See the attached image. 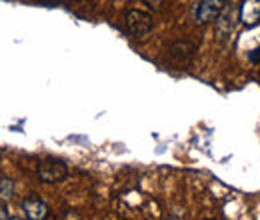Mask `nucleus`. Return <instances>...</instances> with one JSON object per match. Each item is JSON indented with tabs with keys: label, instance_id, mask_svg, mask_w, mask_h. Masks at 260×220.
<instances>
[{
	"label": "nucleus",
	"instance_id": "obj_1",
	"mask_svg": "<svg viewBox=\"0 0 260 220\" xmlns=\"http://www.w3.org/2000/svg\"><path fill=\"white\" fill-rule=\"evenodd\" d=\"M154 26L152 14L142 10V8H128L124 14V28L130 36L134 38H144L146 34H150Z\"/></svg>",
	"mask_w": 260,
	"mask_h": 220
},
{
	"label": "nucleus",
	"instance_id": "obj_2",
	"mask_svg": "<svg viewBox=\"0 0 260 220\" xmlns=\"http://www.w3.org/2000/svg\"><path fill=\"white\" fill-rule=\"evenodd\" d=\"M36 174H38L40 182H44V184H56V182H62L66 176H68V166H66L62 160H58V158H44V160L38 162Z\"/></svg>",
	"mask_w": 260,
	"mask_h": 220
},
{
	"label": "nucleus",
	"instance_id": "obj_3",
	"mask_svg": "<svg viewBox=\"0 0 260 220\" xmlns=\"http://www.w3.org/2000/svg\"><path fill=\"white\" fill-rule=\"evenodd\" d=\"M226 6H228V0H200L194 10L196 22L198 24H210V22H214Z\"/></svg>",
	"mask_w": 260,
	"mask_h": 220
},
{
	"label": "nucleus",
	"instance_id": "obj_4",
	"mask_svg": "<svg viewBox=\"0 0 260 220\" xmlns=\"http://www.w3.org/2000/svg\"><path fill=\"white\" fill-rule=\"evenodd\" d=\"M238 14H240V8H234V6H226L220 16L214 20L216 22V36L220 40H226L228 36L234 32L236 28V20H238Z\"/></svg>",
	"mask_w": 260,
	"mask_h": 220
},
{
	"label": "nucleus",
	"instance_id": "obj_5",
	"mask_svg": "<svg viewBox=\"0 0 260 220\" xmlns=\"http://www.w3.org/2000/svg\"><path fill=\"white\" fill-rule=\"evenodd\" d=\"M22 210H24V216L30 220H44L50 216L48 204H46L42 198H38L36 194H32V196H28V198L22 200Z\"/></svg>",
	"mask_w": 260,
	"mask_h": 220
},
{
	"label": "nucleus",
	"instance_id": "obj_6",
	"mask_svg": "<svg viewBox=\"0 0 260 220\" xmlns=\"http://www.w3.org/2000/svg\"><path fill=\"white\" fill-rule=\"evenodd\" d=\"M240 20L244 24H256L260 20V0H244L240 4Z\"/></svg>",
	"mask_w": 260,
	"mask_h": 220
},
{
	"label": "nucleus",
	"instance_id": "obj_7",
	"mask_svg": "<svg viewBox=\"0 0 260 220\" xmlns=\"http://www.w3.org/2000/svg\"><path fill=\"white\" fill-rule=\"evenodd\" d=\"M194 52H196V46L192 42H188V40H178V42H174L172 48H170V54L184 64L194 56Z\"/></svg>",
	"mask_w": 260,
	"mask_h": 220
},
{
	"label": "nucleus",
	"instance_id": "obj_8",
	"mask_svg": "<svg viewBox=\"0 0 260 220\" xmlns=\"http://www.w3.org/2000/svg\"><path fill=\"white\" fill-rule=\"evenodd\" d=\"M12 194H14V182H12V178L2 176L0 178V196H2V200L12 198Z\"/></svg>",
	"mask_w": 260,
	"mask_h": 220
},
{
	"label": "nucleus",
	"instance_id": "obj_9",
	"mask_svg": "<svg viewBox=\"0 0 260 220\" xmlns=\"http://www.w3.org/2000/svg\"><path fill=\"white\" fill-rule=\"evenodd\" d=\"M0 208H2V220H6L8 216H10V214H8V208H6V200H2Z\"/></svg>",
	"mask_w": 260,
	"mask_h": 220
},
{
	"label": "nucleus",
	"instance_id": "obj_10",
	"mask_svg": "<svg viewBox=\"0 0 260 220\" xmlns=\"http://www.w3.org/2000/svg\"><path fill=\"white\" fill-rule=\"evenodd\" d=\"M36 2H40V4H48V6H54V4H58L60 0H36Z\"/></svg>",
	"mask_w": 260,
	"mask_h": 220
},
{
	"label": "nucleus",
	"instance_id": "obj_11",
	"mask_svg": "<svg viewBox=\"0 0 260 220\" xmlns=\"http://www.w3.org/2000/svg\"><path fill=\"white\" fill-rule=\"evenodd\" d=\"M68 2H84V0H68Z\"/></svg>",
	"mask_w": 260,
	"mask_h": 220
}]
</instances>
